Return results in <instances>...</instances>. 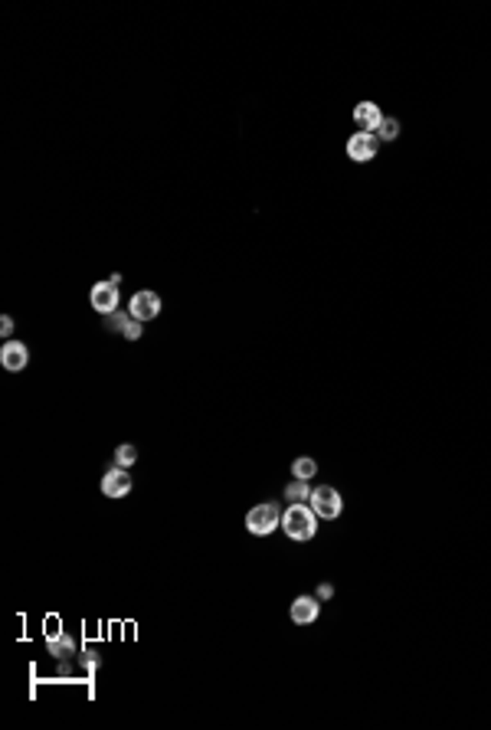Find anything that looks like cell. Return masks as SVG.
I'll use <instances>...</instances> for the list:
<instances>
[{
    "mask_svg": "<svg viewBox=\"0 0 491 730\" xmlns=\"http://www.w3.org/2000/svg\"><path fill=\"white\" fill-rule=\"evenodd\" d=\"M318 514L311 511V504H288L282 511V531H285L292 541H311L318 534Z\"/></svg>",
    "mask_w": 491,
    "mask_h": 730,
    "instance_id": "6da1fadb",
    "label": "cell"
},
{
    "mask_svg": "<svg viewBox=\"0 0 491 730\" xmlns=\"http://www.w3.org/2000/svg\"><path fill=\"white\" fill-rule=\"evenodd\" d=\"M279 527H282V511H279V504H272V501L255 504V508H249V514H246V531L255 537H265V534H272V531H279Z\"/></svg>",
    "mask_w": 491,
    "mask_h": 730,
    "instance_id": "7a4b0ae2",
    "label": "cell"
},
{
    "mask_svg": "<svg viewBox=\"0 0 491 730\" xmlns=\"http://www.w3.org/2000/svg\"><path fill=\"white\" fill-rule=\"evenodd\" d=\"M311 511L318 514L321 521H338L341 518V508H344V501H341V492L338 488H331V485H318L311 492Z\"/></svg>",
    "mask_w": 491,
    "mask_h": 730,
    "instance_id": "3957f363",
    "label": "cell"
},
{
    "mask_svg": "<svg viewBox=\"0 0 491 730\" xmlns=\"http://www.w3.org/2000/svg\"><path fill=\"white\" fill-rule=\"evenodd\" d=\"M128 314L131 318H138V321H154L158 314H161V295L158 292H135L131 295V302H128Z\"/></svg>",
    "mask_w": 491,
    "mask_h": 730,
    "instance_id": "277c9868",
    "label": "cell"
},
{
    "mask_svg": "<svg viewBox=\"0 0 491 730\" xmlns=\"http://www.w3.org/2000/svg\"><path fill=\"white\" fill-rule=\"evenodd\" d=\"M118 282H95L92 285V295H89V302H92V308L99 314H111L118 311Z\"/></svg>",
    "mask_w": 491,
    "mask_h": 730,
    "instance_id": "5b68a950",
    "label": "cell"
},
{
    "mask_svg": "<svg viewBox=\"0 0 491 730\" xmlns=\"http://www.w3.org/2000/svg\"><path fill=\"white\" fill-rule=\"evenodd\" d=\"M377 145H380V141H377L373 131H357V135L348 138V157L357 164H367L377 157Z\"/></svg>",
    "mask_w": 491,
    "mask_h": 730,
    "instance_id": "8992f818",
    "label": "cell"
},
{
    "mask_svg": "<svg viewBox=\"0 0 491 730\" xmlns=\"http://www.w3.org/2000/svg\"><path fill=\"white\" fill-rule=\"evenodd\" d=\"M26 364H30V350H26L23 341H13V338L4 341V348H0V367L10 370V374H20Z\"/></svg>",
    "mask_w": 491,
    "mask_h": 730,
    "instance_id": "52a82bcc",
    "label": "cell"
},
{
    "mask_svg": "<svg viewBox=\"0 0 491 730\" xmlns=\"http://www.w3.org/2000/svg\"><path fill=\"white\" fill-rule=\"evenodd\" d=\"M128 492H131V475H128V468L111 465L102 475V494L105 498H125Z\"/></svg>",
    "mask_w": 491,
    "mask_h": 730,
    "instance_id": "ba28073f",
    "label": "cell"
},
{
    "mask_svg": "<svg viewBox=\"0 0 491 730\" xmlns=\"http://www.w3.org/2000/svg\"><path fill=\"white\" fill-rule=\"evenodd\" d=\"M318 612H321V599L318 596H298L292 603V622L295 626H311L318 619Z\"/></svg>",
    "mask_w": 491,
    "mask_h": 730,
    "instance_id": "9c48e42d",
    "label": "cell"
},
{
    "mask_svg": "<svg viewBox=\"0 0 491 730\" xmlns=\"http://www.w3.org/2000/svg\"><path fill=\"white\" fill-rule=\"evenodd\" d=\"M354 121L360 131H377V125L383 121V111L377 102H357L354 105Z\"/></svg>",
    "mask_w": 491,
    "mask_h": 730,
    "instance_id": "30bf717a",
    "label": "cell"
},
{
    "mask_svg": "<svg viewBox=\"0 0 491 730\" xmlns=\"http://www.w3.org/2000/svg\"><path fill=\"white\" fill-rule=\"evenodd\" d=\"M109 328L121 331L128 341H138V338H141V321H138V318H131V314L111 311V314H109Z\"/></svg>",
    "mask_w": 491,
    "mask_h": 730,
    "instance_id": "8fae6325",
    "label": "cell"
},
{
    "mask_svg": "<svg viewBox=\"0 0 491 730\" xmlns=\"http://www.w3.org/2000/svg\"><path fill=\"white\" fill-rule=\"evenodd\" d=\"M311 492H314V488H308V482L292 478V482L285 485V501H288V504H308V501H311Z\"/></svg>",
    "mask_w": 491,
    "mask_h": 730,
    "instance_id": "7c38bea8",
    "label": "cell"
},
{
    "mask_svg": "<svg viewBox=\"0 0 491 730\" xmlns=\"http://www.w3.org/2000/svg\"><path fill=\"white\" fill-rule=\"evenodd\" d=\"M292 475L302 478V482H311V478L318 475V462L308 459V455H302V459H295V465H292Z\"/></svg>",
    "mask_w": 491,
    "mask_h": 730,
    "instance_id": "4fadbf2b",
    "label": "cell"
},
{
    "mask_svg": "<svg viewBox=\"0 0 491 730\" xmlns=\"http://www.w3.org/2000/svg\"><path fill=\"white\" fill-rule=\"evenodd\" d=\"M138 462V449L131 446V442H121L118 449H115V465H121V468H131Z\"/></svg>",
    "mask_w": 491,
    "mask_h": 730,
    "instance_id": "5bb4252c",
    "label": "cell"
},
{
    "mask_svg": "<svg viewBox=\"0 0 491 730\" xmlns=\"http://www.w3.org/2000/svg\"><path fill=\"white\" fill-rule=\"evenodd\" d=\"M50 652L56 658H69V655H76V642H72V636H60L50 642Z\"/></svg>",
    "mask_w": 491,
    "mask_h": 730,
    "instance_id": "9a60e30c",
    "label": "cell"
},
{
    "mask_svg": "<svg viewBox=\"0 0 491 730\" xmlns=\"http://www.w3.org/2000/svg\"><path fill=\"white\" fill-rule=\"evenodd\" d=\"M373 135H377V141H393V138L399 135V121L397 118H383Z\"/></svg>",
    "mask_w": 491,
    "mask_h": 730,
    "instance_id": "2e32d148",
    "label": "cell"
},
{
    "mask_svg": "<svg viewBox=\"0 0 491 730\" xmlns=\"http://www.w3.org/2000/svg\"><path fill=\"white\" fill-rule=\"evenodd\" d=\"M62 632H60V619H56V616H53L50 622H46V642H53V638H60Z\"/></svg>",
    "mask_w": 491,
    "mask_h": 730,
    "instance_id": "e0dca14e",
    "label": "cell"
},
{
    "mask_svg": "<svg viewBox=\"0 0 491 730\" xmlns=\"http://www.w3.org/2000/svg\"><path fill=\"white\" fill-rule=\"evenodd\" d=\"M0 334H4V338H10V334H13V318H10V314H4V318H0Z\"/></svg>",
    "mask_w": 491,
    "mask_h": 730,
    "instance_id": "ac0fdd59",
    "label": "cell"
},
{
    "mask_svg": "<svg viewBox=\"0 0 491 730\" xmlns=\"http://www.w3.org/2000/svg\"><path fill=\"white\" fill-rule=\"evenodd\" d=\"M331 596H334V586H331V583L318 586V599H331Z\"/></svg>",
    "mask_w": 491,
    "mask_h": 730,
    "instance_id": "d6986e66",
    "label": "cell"
}]
</instances>
